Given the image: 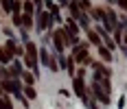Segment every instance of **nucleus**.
I'll return each instance as SVG.
<instances>
[{
  "instance_id": "nucleus-1",
  "label": "nucleus",
  "mask_w": 127,
  "mask_h": 109,
  "mask_svg": "<svg viewBox=\"0 0 127 109\" xmlns=\"http://www.w3.org/2000/svg\"><path fill=\"white\" fill-rule=\"evenodd\" d=\"M72 83H75V94H77L79 98H81V100H83V105H86V107H90V109H96V103H94V98H90V96H88V92H86V81H83V72H79V74H77Z\"/></svg>"
},
{
  "instance_id": "nucleus-2",
  "label": "nucleus",
  "mask_w": 127,
  "mask_h": 109,
  "mask_svg": "<svg viewBox=\"0 0 127 109\" xmlns=\"http://www.w3.org/2000/svg\"><path fill=\"white\" fill-rule=\"evenodd\" d=\"M24 61H26V65L39 76V70H37V46H35L33 42L26 44V57H24Z\"/></svg>"
},
{
  "instance_id": "nucleus-3",
  "label": "nucleus",
  "mask_w": 127,
  "mask_h": 109,
  "mask_svg": "<svg viewBox=\"0 0 127 109\" xmlns=\"http://www.w3.org/2000/svg\"><path fill=\"white\" fill-rule=\"evenodd\" d=\"M90 87H92V94H94V98H96V100H99L101 105H107V103H110V92H107V89L103 87V83H101V81H96V79H94Z\"/></svg>"
},
{
  "instance_id": "nucleus-4",
  "label": "nucleus",
  "mask_w": 127,
  "mask_h": 109,
  "mask_svg": "<svg viewBox=\"0 0 127 109\" xmlns=\"http://www.w3.org/2000/svg\"><path fill=\"white\" fill-rule=\"evenodd\" d=\"M72 59H75L77 63H86V65H88V63H90L88 46H86V44H77L75 48H72Z\"/></svg>"
},
{
  "instance_id": "nucleus-5",
  "label": "nucleus",
  "mask_w": 127,
  "mask_h": 109,
  "mask_svg": "<svg viewBox=\"0 0 127 109\" xmlns=\"http://www.w3.org/2000/svg\"><path fill=\"white\" fill-rule=\"evenodd\" d=\"M92 65V70H94V79H112V70L105 65V63H101V61H96V63H90Z\"/></svg>"
},
{
  "instance_id": "nucleus-6",
  "label": "nucleus",
  "mask_w": 127,
  "mask_h": 109,
  "mask_svg": "<svg viewBox=\"0 0 127 109\" xmlns=\"http://www.w3.org/2000/svg\"><path fill=\"white\" fill-rule=\"evenodd\" d=\"M53 26V13L51 11H37V31H46Z\"/></svg>"
},
{
  "instance_id": "nucleus-7",
  "label": "nucleus",
  "mask_w": 127,
  "mask_h": 109,
  "mask_svg": "<svg viewBox=\"0 0 127 109\" xmlns=\"http://www.w3.org/2000/svg\"><path fill=\"white\" fill-rule=\"evenodd\" d=\"M39 57H42V63H44V65H48L53 72H57V68H59V65H57V61L48 55V50H46V48H39Z\"/></svg>"
},
{
  "instance_id": "nucleus-8",
  "label": "nucleus",
  "mask_w": 127,
  "mask_h": 109,
  "mask_svg": "<svg viewBox=\"0 0 127 109\" xmlns=\"http://www.w3.org/2000/svg\"><path fill=\"white\" fill-rule=\"evenodd\" d=\"M86 33H88V42H90V44H94L96 48H99V46H103V37L96 33V28H88Z\"/></svg>"
},
{
  "instance_id": "nucleus-9",
  "label": "nucleus",
  "mask_w": 127,
  "mask_h": 109,
  "mask_svg": "<svg viewBox=\"0 0 127 109\" xmlns=\"http://www.w3.org/2000/svg\"><path fill=\"white\" fill-rule=\"evenodd\" d=\"M64 28H66V31H68V33H70L72 37L79 35V24H77V20H75V18H70V20L66 22V26H64Z\"/></svg>"
},
{
  "instance_id": "nucleus-10",
  "label": "nucleus",
  "mask_w": 127,
  "mask_h": 109,
  "mask_svg": "<svg viewBox=\"0 0 127 109\" xmlns=\"http://www.w3.org/2000/svg\"><path fill=\"white\" fill-rule=\"evenodd\" d=\"M99 55H101V59H103V61H107V63L112 61V50L107 48L105 44H103V46H99Z\"/></svg>"
},
{
  "instance_id": "nucleus-11",
  "label": "nucleus",
  "mask_w": 127,
  "mask_h": 109,
  "mask_svg": "<svg viewBox=\"0 0 127 109\" xmlns=\"http://www.w3.org/2000/svg\"><path fill=\"white\" fill-rule=\"evenodd\" d=\"M7 50H9L11 55H22V52H24L22 48H18V46H15V42H7Z\"/></svg>"
},
{
  "instance_id": "nucleus-12",
  "label": "nucleus",
  "mask_w": 127,
  "mask_h": 109,
  "mask_svg": "<svg viewBox=\"0 0 127 109\" xmlns=\"http://www.w3.org/2000/svg\"><path fill=\"white\" fill-rule=\"evenodd\" d=\"M92 18H94L96 22H103V18H105V9H92Z\"/></svg>"
},
{
  "instance_id": "nucleus-13",
  "label": "nucleus",
  "mask_w": 127,
  "mask_h": 109,
  "mask_svg": "<svg viewBox=\"0 0 127 109\" xmlns=\"http://www.w3.org/2000/svg\"><path fill=\"white\" fill-rule=\"evenodd\" d=\"M0 4H2L4 13H13V2L11 0H0Z\"/></svg>"
},
{
  "instance_id": "nucleus-14",
  "label": "nucleus",
  "mask_w": 127,
  "mask_h": 109,
  "mask_svg": "<svg viewBox=\"0 0 127 109\" xmlns=\"http://www.w3.org/2000/svg\"><path fill=\"white\" fill-rule=\"evenodd\" d=\"M11 107H13V105H11V100L4 96V94H2V96H0V109H11Z\"/></svg>"
},
{
  "instance_id": "nucleus-15",
  "label": "nucleus",
  "mask_w": 127,
  "mask_h": 109,
  "mask_svg": "<svg viewBox=\"0 0 127 109\" xmlns=\"http://www.w3.org/2000/svg\"><path fill=\"white\" fill-rule=\"evenodd\" d=\"M9 59H11V52L4 50V48H0V61H2V63H9Z\"/></svg>"
},
{
  "instance_id": "nucleus-16",
  "label": "nucleus",
  "mask_w": 127,
  "mask_h": 109,
  "mask_svg": "<svg viewBox=\"0 0 127 109\" xmlns=\"http://www.w3.org/2000/svg\"><path fill=\"white\" fill-rule=\"evenodd\" d=\"M46 7H48V11L53 13V18H57V13H59V9H57V4H55V2H51V0H48V2H46Z\"/></svg>"
},
{
  "instance_id": "nucleus-17",
  "label": "nucleus",
  "mask_w": 127,
  "mask_h": 109,
  "mask_svg": "<svg viewBox=\"0 0 127 109\" xmlns=\"http://www.w3.org/2000/svg\"><path fill=\"white\" fill-rule=\"evenodd\" d=\"M20 76L24 79V83H26V85H33V83H35V76H33V74H26V72H22Z\"/></svg>"
},
{
  "instance_id": "nucleus-18",
  "label": "nucleus",
  "mask_w": 127,
  "mask_h": 109,
  "mask_svg": "<svg viewBox=\"0 0 127 109\" xmlns=\"http://www.w3.org/2000/svg\"><path fill=\"white\" fill-rule=\"evenodd\" d=\"M79 7H81V11H83V13H88V11H92V4H90L88 0H81V2H79Z\"/></svg>"
},
{
  "instance_id": "nucleus-19",
  "label": "nucleus",
  "mask_w": 127,
  "mask_h": 109,
  "mask_svg": "<svg viewBox=\"0 0 127 109\" xmlns=\"http://www.w3.org/2000/svg\"><path fill=\"white\" fill-rule=\"evenodd\" d=\"M24 15H33V2H24Z\"/></svg>"
},
{
  "instance_id": "nucleus-20",
  "label": "nucleus",
  "mask_w": 127,
  "mask_h": 109,
  "mask_svg": "<svg viewBox=\"0 0 127 109\" xmlns=\"http://www.w3.org/2000/svg\"><path fill=\"white\" fill-rule=\"evenodd\" d=\"M13 24H15V26L22 24V15H20V13H13Z\"/></svg>"
},
{
  "instance_id": "nucleus-21",
  "label": "nucleus",
  "mask_w": 127,
  "mask_h": 109,
  "mask_svg": "<svg viewBox=\"0 0 127 109\" xmlns=\"http://www.w3.org/2000/svg\"><path fill=\"white\" fill-rule=\"evenodd\" d=\"M26 96H29V98H35V89H33L31 85H29V89H26Z\"/></svg>"
},
{
  "instance_id": "nucleus-22",
  "label": "nucleus",
  "mask_w": 127,
  "mask_h": 109,
  "mask_svg": "<svg viewBox=\"0 0 127 109\" xmlns=\"http://www.w3.org/2000/svg\"><path fill=\"white\" fill-rule=\"evenodd\" d=\"M116 2H118L121 9H125V11H127V0H116Z\"/></svg>"
},
{
  "instance_id": "nucleus-23",
  "label": "nucleus",
  "mask_w": 127,
  "mask_h": 109,
  "mask_svg": "<svg viewBox=\"0 0 127 109\" xmlns=\"http://www.w3.org/2000/svg\"><path fill=\"white\" fill-rule=\"evenodd\" d=\"M2 94H4V85H0V96H2Z\"/></svg>"
},
{
  "instance_id": "nucleus-24",
  "label": "nucleus",
  "mask_w": 127,
  "mask_h": 109,
  "mask_svg": "<svg viewBox=\"0 0 127 109\" xmlns=\"http://www.w3.org/2000/svg\"><path fill=\"white\" fill-rule=\"evenodd\" d=\"M59 2H70V0H59Z\"/></svg>"
},
{
  "instance_id": "nucleus-25",
  "label": "nucleus",
  "mask_w": 127,
  "mask_h": 109,
  "mask_svg": "<svg viewBox=\"0 0 127 109\" xmlns=\"http://www.w3.org/2000/svg\"><path fill=\"white\" fill-rule=\"evenodd\" d=\"M33 2H37V4H39V2H42V0H33Z\"/></svg>"
},
{
  "instance_id": "nucleus-26",
  "label": "nucleus",
  "mask_w": 127,
  "mask_h": 109,
  "mask_svg": "<svg viewBox=\"0 0 127 109\" xmlns=\"http://www.w3.org/2000/svg\"><path fill=\"white\" fill-rule=\"evenodd\" d=\"M0 79H2V72H0Z\"/></svg>"
}]
</instances>
